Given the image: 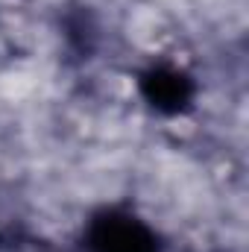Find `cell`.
<instances>
[{"label":"cell","mask_w":249,"mask_h":252,"mask_svg":"<svg viewBox=\"0 0 249 252\" xmlns=\"http://www.w3.org/2000/svg\"><path fill=\"white\" fill-rule=\"evenodd\" d=\"M138 94L158 115H185L196 100V82L173 64H153L138 73Z\"/></svg>","instance_id":"cell-2"},{"label":"cell","mask_w":249,"mask_h":252,"mask_svg":"<svg viewBox=\"0 0 249 252\" xmlns=\"http://www.w3.org/2000/svg\"><path fill=\"white\" fill-rule=\"evenodd\" d=\"M88 252H161L156 229L129 208H100L85 223Z\"/></svg>","instance_id":"cell-1"}]
</instances>
